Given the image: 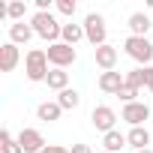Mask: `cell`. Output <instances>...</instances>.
<instances>
[{
	"mask_svg": "<svg viewBox=\"0 0 153 153\" xmlns=\"http://www.w3.org/2000/svg\"><path fill=\"white\" fill-rule=\"evenodd\" d=\"M30 27H33V33H36L39 39H45L48 45L60 42V33H63V24L57 21V15H54V12H36V15L30 18Z\"/></svg>",
	"mask_w": 153,
	"mask_h": 153,
	"instance_id": "1",
	"label": "cell"
},
{
	"mask_svg": "<svg viewBox=\"0 0 153 153\" xmlns=\"http://www.w3.org/2000/svg\"><path fill=\"white\" fill-rule=\"evenodd\" d=\"M48 72H51L48 54L42 48H30L27 57H24V75H27V81H45Z\"/></svg>",
	"mask_w": 153,
	"mask_h": 153,
	"instance_id": "2",
	"label": "cell"
},
{
	"mask_svg": "<svg viewBox=\"0 0 153 153\" xmlns=\"http://www.w3.org/2000/svg\"><path fill=\"white\" fill-rule=\"evenodd\" d=\"M123 51H126V57H132L141 66H150V60H153V42L147 36H126Z\"/></svg>",
	"mask_w": 153,
	"mask_h": 153,
	"instance_id": "3",
	"label": "cell"
},
{
	"mask_svg": "<svg viewBox=\"0 0 153 153\" xmlns=\"http://www.w3.org/2000/svg\"><path fill=\"white\" fill-rule=\"evenodd\" d=\"M84 36H87V42H90L93 48L105 45V42H108L105 15H99V12H87V15H84Z\"/></svg>",
	"mask_w": 153,
	"mask_h": 153,
	"instance_id": "4",
	"label": "cell"
},
{
	"mask_svg": "<svg viewBox=\"0 0 153 153\" xmlns=\"http://www.w3.org/2000/svg\"><path fill=\"white\" fill-rule=\"evenodd\" d=\"M45 54H48V63H51L54 69H66V66H72L75 60H78V51H75L72 45H66V42H54V45H48Z\"/></svg>",
	"mask_w": 153,
	"mask_h": 153,
	"instance_id": "5",
	"label": "cell"
},
{
	"mask_svg": "<svg viewBox=\"0 0 153 153\" xmlns=\"http://www.w3.org/2000/svg\"><path fill=\"white\" fill-rule=\"evenodd\" d=\"M90 123H93L96 132L108 135V132H114V126H117V111H114L111 105H96V108L90 111Z\"/></svg>",
	"mask_w": 153,
	"mask_h": 153,
	"instance_id": "6",
	"label": "cell"
},
{
	"mask_svg": "<svg viewBox=\"0 0 153 153\" xmlns=\"http://www.w3.org/2000/svg\"><path fill=\"white\" fill-rule=\"evenodd\" d=\"M150 105L147 102H129V105H123V111H120V120H126L129 126H144V120H150Z\"/></svg>",
	"mask_w": 153,
	"mask_h": 153,
	"instance_id": "7",
	"label": "cell"
},
{
	"mask_svg": "<svg viewBox=\"0 0 153 153\" xmlns=\"http://www.w3.org/2000/svg\"><path fill=\"white\" fill-rule=\"evenodd\" d=\"M117 48L111 45V42H105V45H99V48H93V60H96V66L102 69V72H114L117 69Z\"/></svg>",
	"mask_w": 153,
	"mask_h": 153,
	"instance_id": "8",
	"label": "cell"
},
{
	"mask_svg": "<svg viewBox=\"0 0 153 153\" xmlns=\"http://www.w3.org/2000/svg\"><path fill=\"white\" fill-rule=\"evenodd\" d=\"M15 138H18V144H21V150H24V153H42V150L48 147L39 129H21Z\"/></svg>",
	"mask_w": 153,
	"mask_h": 153,
	"instance_id": "9",
	"label": "cell"
},
{
	"mask_svg": "<svg viewBox=\"0 0 153 153\" xmlns=\"http://www.w3.org/2000/svg\"><path fill=\"white\" fill-rule=\"evenodd\" d=\"M18 60H21V51H18L15 42H3L0 45V72H12L18 66Z\"/></svg>",
	"mask_w": 153,
	"mask_h": 153,
	"instance_id": "10",
	"label": "cell"
},
{
	"mask_svg": "<svg viewBox=\"0 0 153 153\" xmlns=\"http://www.w3.org/2000/svg\"><path fill=\"white\" fill-rule=\"evenodd\" d=\"M96 84H99L102 93H114V96H117L120 87L126 84V75H120L117 69H114V72H99V81H96Z\"/></svg>",
	"mask_w": 153,
	"mask_h": 153,
	"instance_id": "11",
	"label": "cell"
},
{
	"mask_svg": "<svg viewBox=\"0 0 153 153\" xmlns=\"http://www.w3.org/2000/svg\"><path fill=\"white\" fill-rule=\"evenodd\" d=\"M150 81H153V66H135V69L126 72V84L135 87V90L150 87Z\"/></svg>",
	"mask_w": 153,
	"mask_h": 153,
	"instance_id": "12",
	"label": "cell"
},
{
	"mask_svg": "<svg viewBox=\"0 0 153 153\" xmlns=\"http://www.w3.org/2000/svg\"><path fill=\"white\" fill-rule=\"evenodd\" d=\"M126 24H129V36H147V30L153 27V21L147 18V12H132Z\"/></svg>",
	"mask_w": 153,
	"mask_h": 153,
	"instance_id": "13",
	"label": "cell"
},
{
	"mask_svg": "<svg viewBox=\"0 0 153 153\" xmlns=\"http://www.w3.org/2000/svg\"><path fill=\"white\" fill-rule=\"evenodd\" d=\"M126 141H129L132 150H147V144L153 141V135H150L144 126H132V129L126 132Z\"/></svg>",
	"mask_w": 153,
	"mask_h": 153,
	"instance_id": "14",
	"label": "cell"
},
{
	"mask_svg": "<svg viewBox=\"0 0 153 153\" xmlns=\"http://www.w3.org/2000/svg\"><path fill=\"white\" fill-rule=\"evenodd\" d=\"M81 39H87L84 36V24H75V21H66L63 24V33H60V42H66V45H78Z\"/></svg>",
	"mask_w": 153,
	"mask_h": 153,
	"instance_id": "15",
	"label": "cell"
},
{
	"mask_svg": "<svg viewBox=\"0 0 153 153\" xmlns=\"http://www.w3.org/2000/svg\"><path fill=\"white\" fill-rule=\"evenodd\" d=\"M33 36H36V33H33V27H30V24H24V21L9 24V42H15V45H27Z\"/></svg>",
	"mask_w": 153,
	"mask_h": 153,
	"instance_id": "16",
	"label": "cell"
},
{
	"mask_svg": "<svg viewBox=\"0 0 153 153\" xmlns=\"http://www.w3.org/2000/svg\"><path fill=\"white\" fill-rule=\"evenodd\" d=\"M60 114H63V108L57 105V99H54V102H39V105H36V117H39L42 123H54V120H60Z\"/></svg>",
	"mask_w": 153,
	"mask_h": 153,
	"instance_id": "17",
	"label": "cell"
},
{
	"mask_svg": "<svg viewBox=\"0 0 153 153\" xmlns=\"http://www.w3.org/2000/svg\"><path fill=\"white\" fill-rule=\"evenodd\" d=\"M123 147H129V141H126V135H123L120 129L102 135V150H108V153H120Z\"/></svg>",
	"mask_w": 153,
	"mask_h": 153,
	"instance_id": "18",
	"label": "cell"
},
{
	"mask_svg": "<svg viewBox=\"0 0 153 153\" xmlns=\"http://www.w3.org/2000/svg\"><path fill=\"white\" fill-rule=\"evenodd\" d=\"M57 105H60L63 111H75V108L81 105V93L75 90V87H66V90L57 93Z\"/></svg>",
	"mask_w": 153,
	"mask_h": 153,
	"instance_id": "19",
	"label": "cell"
},
{
	"mask_svg": "<svg viewBox=\"0 0 153 153\" xmlns=\"http://www.w3.org/2000/svg\"><path fill=\"white\" fill-rule=\"evenodd\" d=\"M45 84H48L51 90H57V93H60V90H66V87H69V72H66V69H54V66H51Z\"/></svg>",
	"mask_w": 153,
	"mask_h": 153,
	"instance_id": "20",
	"label": "cell"
},
{
	"mask_svg": "<svg viewBox=\"0 0 153 153\" xmlns=\"http://www.w3.org/2000/svg\"><path fill=\"white\" fill-rule=\"evenodd\" d=\"M0 150H3V153H24V150H21V144H18V138H15L9 129L0 132Z\"/></svg>",
	"mask_w": 153,
	"mask_h": 153,
	"instance_id": "21",
	"label": "cell"
},
{
	"mask_svg": "<svg viewBox=\"0 0 153 153\" xmlns=\"http://www.w3.org/2000/svg\"><path fill=\"white\" fill-rule=\"evenodd\" d=\"M24 15H27V3L24 0H12L9 3V21L18 24V21H24Z\"/></svg>",
	"mask_w": 153,
	"mask_h": 153,
	"instance_id": "22",
	"label": "cell"
},
{
	"mask_svg": "<svg viewBox=\"0 0 153 153\" xmlns=\"http://www.w3.org/2000/svg\"><path fill=\"white\" fill-rule=\"evenodd\" d=\"M54 9H57L60 15H66V18H75V12H78V3H75V0H57Z\"/></svg>",
	"mask_w": 153,
	"mask_h": 153,
	"instance_id": "23",
	"label": "cell"
},
{
	"mask_svg": "<svg viewBox=\"0 0 153 153\" xmlns=\"http://www.w3.org/2000/svg\"><path fill=\"white\" fill-rule=\"evenodd\" d=\"M117 96H120V102H123V105H129V102H138V99H135V96H138V90H135V87H129V84H123Z\"/></svg>",
	"mask_w": 153,
	"mask_h": 153,
	"instance_id": "24",
	"label": "cell"
},
{
	"mask_svg": "<svg viewBox=\"0 0 153 153\" xmlns=\"http://www.w3.org/2000/svg\"><path fill=\"white\" fill-rule=\"evenodd\" d=\"M45 150H48V153H72V150H66L63 144H48Z\"/></svg>",
	"mask_w": 153,
	"mask_h": 153,
	"instance_id": "25",
	"label": "cell"
},
{
	"mask_svg": "<svg viewBox=\"0 0 153 153\" xmlns=\"http://www.w3.org/2000/svg\"><path fill=\"white\" fill-rule=\"evenodd\" d=\"M72 153H93L87 144H72Z\"/></svg>",
	"mask_w": 153,
	"mask_h": 153,
	"instance_id": "26",
	"label": "cell"
},
{
	"mask_svg": "<svg viewBox=\"0 0 153 153\" xmlns=\"http://www.w3.org/2000/svg\"><path fill=\"white\" fill-rule=\"evenodd\" d=\"M135 153H153V150H150V147H147V150H135Z\"/></svg>",
	"mask_w": 153,
	"mask_h": 153,
	"instance_id": "27",
	"label": "cell"
},
{
	"mask_svg": "<svg viewBox=\"0 0 153 153\" xmlns=\"http://www.w3.org/2000/svg\"><path fill=\"white\" fill-rule=\"evenodd\" d=\"M147 6H150V9H153V0H147Z\"/></svg>",
	"mask_w": 153,
	"mask_h": 153,
	"instance_id": "28",
	"label": "cell"
},
{
	"mask_svg": "<svg viewBox=\"0 0 153 153\" xmlns=\"http://www.w3.org/2000/svg\"><path fill=\"white\" fill-rule=\"evenodd\" d=\"M147 90H150V93H153V81H150V87H147Z\"/></svg>",
	"mask_w": 153,
	"mask_h": 153,
	"instance_id": "29",
	"label": "cell"
},
{
	"mask_svg": "<svg viewBox=\"0 0 153 153\" xmlns=\"http://www.w3.org/2000/svg\"><path fill=\"white\" fill-rule=\"evenodd\" d=\"M99 153H108V150H99Z\"/></svg>",
	"mask_w": 153,
	"mask_h": 153,
	"instance_id": "30",
	"label": "cell"
},
{
	"mask_svg": "<svg viewBox=\"0 0 153 153\" xmlns=\"http://www.w3.org/2000/svg\"><path fill=\"white\" fill-rule=\"evenodd\" d=\"M42 153H48V150H42Z\"/></svg>",
	"mask_w": 153,
	"mask_h": 153,
	"instance_id": "31",
	"label": "cell"
}]
</instances>
